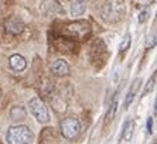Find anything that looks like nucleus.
Listing matches in <instances>:
<instances>
[{
	"mask_svg": "<svg viewBox=\"0 0 157 144\" xmlns=\"http://www.w3.org/2000/svg\"><path fill=\"white\" fill-rule=\"evenodd\" d=\"M9 65H10V68L13 69V71H24L27 66V61L24 59V57H21V55L18 54H14L11 55L10 58H9Z\"/></svg>",
	"mask_w": 157,
	"mask_h": 144,
	"instance_id": "39448f33",
	"label": "nucleus"
},
{
	"mask_svg": "<svg viewBox=\"0 0 157 144\" xmlns=\"http://www.w3.org/2000/svg\"><path fill=\"white\" fill-rule=\"evenodd\" d=\"M139 86H140V79H136L135 82L132 83L130 89H129L128 95H126V99H124V109H128L132 104V102L135 100L136 93H137V90H139Z\"/></svg>",
	"mask_w": 157,
	"mask_h": 144,
	"instance_id": "6e6552de",
	"label": "nucleus"
},
{
	"mask_svg": "<svg viewBox=\"0 0 157 144\" xmlns=\"http://www.w3.org/2000/svg\"><path fill=\"white\" fill-rule=\"evenodd\" d=\"M86 11V6L84 4V2H75L74 4H71V16L74 17H79Z\"/></svg>",
	"mask_w": 157,
	"mask_h": 144,
	"instance_id": "9b49d317",
	"label": "nucleus"
},
{
	"mask_svg": "<svg viewBox=\"0 0 157 144\" xmlns=\"http://www.w3.org/2000/svg\"><path fill=\"white\" fill-rule=\"evenodd\" d=\"M153 131V119L149 117L147 119V133H151Z\"/></svg>",
	"mask_w": 157,
	"mask_h": 144,
	"instance_id": "f3484780",
	"label": "nucleus"
},
{
	"mask_svg": "<svg viewBox=\"0 0 157 144\" xmlns=\"http://www.w3.org/2000/svg\"><path fill=\"white\" fill-rule=\"evenodd\" d=\"M151 144H157V141H156V140H154V141H153V143H151Z\"/></svg>",
	"mask_w": 157,
	"mask_h": 144,
	"instance_id": "6ab92c4d",
	"label": "nucleus"
},
{
	"mask_svg": "<svg viewBox=\"0 0 157 144\" xmlns=\"http://www.w3.org/2000/svg\"><path fill=\"white\" fill-rule=\"evenodd\" d=\"M147 16H149V10H143L140 11V14H139V23H144L147 20Z\"/></svg>",
	"mask_w": 157,
	"mask_h": 144,
	"instance_id": "dca6fc26",
	"label": "nucleus"
},
{
	"mask_svg": "<svg viewBox=\"0 0 157 144\" xmlns=\"http://www.w3.org/2000/svg\"><path fill=\"white\" fill-rule=\"evenodd\" d=\"M156 17H157V13H156Z\"/></svg>",
	"mask_w": 157,
	"mask_h": 144,
	"instance_id": "4be33fe9",
	"label": "nucleus"
},
{
	"mask_svg": "<svg viewBox=\"0 0 157 144\" xmlns=\"http://www.w3.org/2000/svg\"><path fill=\"white\" fill-rule=\"evenodd\" d=\"M26 109L23 106H14V108L10 110V117L13 122H21V120L26 119Z\"/></svg>",
	"mask_w": 157,
	"mask_h": 144,
	"instance_id": "1a4fd4ad",
	"label": "nucleus"
},
{
	"mask_svg": "<svg viewBox=\"0 0 157 144\" xmlns=\"http://www.w3.org/2000/svg\"><path fill=\"white\" fill-rule=\"evenodd\" d=\"M153 2H157V0H153Z\"/></svg>",
	"mask_w": 157,
	"mask_h": 144,
	"instance_id": "412c9836",
	"label": "nucleus"
},
{
	"mask_svg": "<svg viewBox=\"0 0 157 144\" xmlns=\"http://www.w3.org/2000/svg\"><path fill=\"white\" fill-rule=\"evenodd\" d=\"M157 44V30L156 31H153L151 34L149 36V38H147V48H151V47H154Z\"/></svg>",
	"mask_w": 157,
	"mask_h": 144,
	"instance_id": "2eb2a0df",
	"label": "nucleus"
},
{
	"mask_svg": "<svg viewBox=\"0 0 157 144\" xmlns=\"http://www.w3.org/2000/svg\"><path fill=\"white\" fill-rule=\"evenodd\" d=\"M126 14V4L123 0H105L102 7V18L106 23L121 21Z\"/></svg>",
	"mask_w": 157,
	"mask_h": 144,
	"instance_id": "f257e3e1",
	"label": "nucleus"
},
{
	"mask_svg": "<svg viewBox=\"0 0 157 144\" xmlns=\"http://www.w3.org/2000/svg\"><path fill=\"white\" fill-rule=\"evenodd\" d=\"M29 106H30L31 115H33L40 123H47L48 120H50L47 106L44 104V102L41 100L40 97H33V99H30Z\"/></svg>",
	"mask_w": 157,
	"mask_h": 144,
	"instance_id": "20e7f679",
	"label": "nucleus"
},
{
	"mask_svg": "<svg viewBox=\"0 0 157 144\" xmlns=\"http://www.w3.org/2000/svg\"><path fill=\"white\" fill-rule=\"evenodd\" d=\"M129 47H130V34H126L123 37V40H122L121 45H119V51L121 52H124V51H128Z\"/></svg>",
	"mask_w": 157,
	"mask_h": 144,
	"instance_id": "4468645a",
	"label": "nucleus"
},
{
	"mask_svg": "<svg viewBox=\"0 0 157 144\" xmlns=\"http://www.w3.org/2000/svg\"><path fill=\"white\" fill-rule=\"evenodd\" d=\"M116 110H117V99H115V100H113V103L110 104L109 112H108V115H106L105 124H108V123H110V122H112V120H113L115 115H116Z\"/></svg>",
	"mask_w": 157,
	"mask_h": 144,
	"instance_id": "f8f14e48",
	"label": "nucleus"
},
{
	"mask_svg": "<svg viewBox=\"0 0 157 144\" xmlns=\"http://www.w3.org/2000/svg\"><path fill=\"white\" fill-rule=\"evenodd\" d=\"M79 2H86V0H79Z\"/></svg>",
	"mask_w": 157,
	"mask_h": 144,
	"instance_id": "aec40b11",
	"label": "nucleus"
},
{
	"mask_svg": "<svg viewBox=\"0 0 157 144\" xmlns=\"http://www.w3.org/2000/svg\"><path fill=\"white\" fill-rule=\"evenodd\" d=\"M51 71L52 74L58 76H64V75H68V72H70V65L67 64L64 59H57L51 64Z\"/></svg>",
	"mask_w": 157,
	"mask_h": 144,
	"instance_id": "423d86ee",
	"label": "nucleus"
},
{
	"mask_svg": "<svg viewBox=\"0 0 157 144\" xmlns=\"http://www.w3.org/2000/svg\"><path fill=\"white\" fill-rule=\"evenodd\" d=\"M59 129H61V133L65 138L72 140V138L78 137V134H79L81 123H79V120L75 119V117H67V119L61 120Z\"/></svg>",
	"mask_w": 157,
	"mask_h": 144,
	"instance_id": "7ed1b4c3",
	"label": "nucleus"
},
{
	"mask_svg": "<svg viewBox=\"0 0 157 144\" xmlns=\"http://www.w3.org/2000/svg\"><path fill=\"white\" fill-rule=\"evenodd\" d=\"M154 115H157V97H156V102H154Z\"/></svg>",
	"mask_w": 157,
	"mask_h": 144,
	"instance_id": "a211bd4d",
	"label": "nucleus"
},
{
	"mask_svg": "<svg viewBox=\"0 0 157 144\" xmlns=\"http://www.w3.org/2000/svg\"><path fill=\"white\" fill-rule=\"evenodd\" d=\"M154 81H156V74L154 75H151L149 78V81H147L146 86H144V89H143V96H146V95H149L151 90H153L154 88Z\"/></svg>",
	"mask_w": 157,
	"mask_h": 144,
	"instance_id": "ddd939ff",
	"label": "nucleus"
},
{
	"mask_svg": "<svg viewBox=\"0 0 157 144\" xmlns=\"http://www.w3.org/2000/svg\"><path fill=\"white\" fill-rule=\"evenodd\" d=\"M133 126H135V123L133 120L129 119L124 122L123 124V131H122V138L126 141H130L132 140V136H133Z\"/></svg>",
	"mask_w": 157,
	"mask_h": 144,
	"instance_id": "9d476101",
	"label": "nucleus"
},
{
	"mask_svg": "<svg viewBox=\"0 0 157 144\" xmlns=\"http://www.w3.org/2000/svg\"><path fill=\"white\" fill-rule=\"evenodd\" d=\"M23 23L18 20L17 17H11L10 20H9L7 23H6V30H7L9 32H11V34H14V36H17V34H20V32L23 31Z\"/></svg>",
	"mask_w": 157,
	"mask_h": 144,
	"instance_id": "0eeeda50",
	"label": "nucleus"
},
{
	"mask_svg": "<svg viewBox=\"0 0 157 144\" xmlns=\"http://www.w3.org/2000/svg\"><path fill=\"white\" fill-rule=\"evenodd\" d=\"M9 144H30L33 141V131L27 126H13L7 130Z\"/></svg>",
	"mask_w": 157,
	"mask_h": 144,
	"instance_id": "f03ea898",
	"label": "nucleus"
}]
</instances>
